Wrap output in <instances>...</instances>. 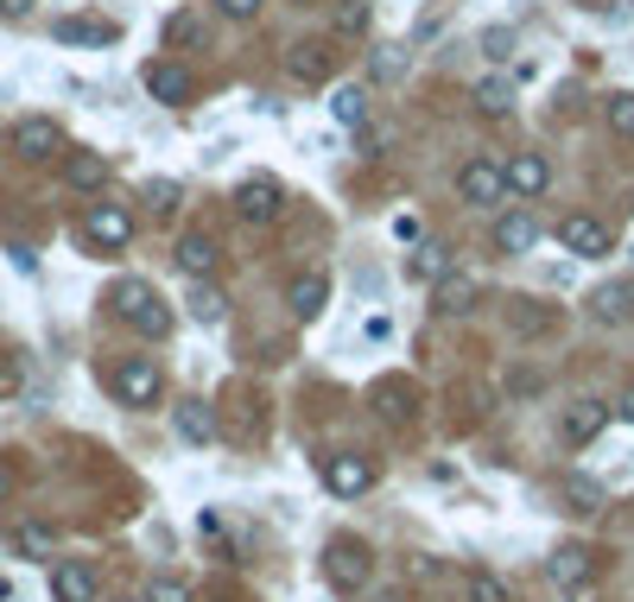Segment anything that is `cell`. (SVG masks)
Masks as SVG:
<instances>
[{"instance_id": "1", "label": "cell", "mask_w": 634, "mask_h": 602, "mask_svg": "<svg viewBox=\"0 0 634 602\" xmlns=\"http://www.w3.org/2000/svg\"><path fill=\"white\" fill-rule=\"evenodd\" d=\"M108 304H115V318H121V324H133L140 336H165V330H172V304L159 299L147 279H115Z\"/></svg>"}, {"instance_id": "2", "label": "cell", "mask_w": 634, "mask_h": 602, "mask_svg": "<svg viewBox=\"0 0 634 602\" xmlns=\"http://www.w3.org/2000/svg\"><path fill=\"white\" fill-rule=\"evenodd\" d=\"M324 578L343 590V596H355V590H368L375 583V552L362 546V539H350V533H336L324 546Z\"/></svg>"}, {"instance_id": "3", "label": "cell", "mask_w": 634, "mask_h": 602, "mask_svg": "<svg viewBox=\"0 0 634 602\" xmlns=\"http://www.w3.org/2000/svg\"><path fill=\"white\" fill-rule=\"evenodd\" d=\"M456 197H463V203H476V209H495V203L507 197V172L495 165V159L470 152V159L456 165Z\"/></svg>"}, {"instance_id": "4", "label": "cell", "mask_w": 634, "mask_h": 602, "mask_svg": "<svg viewBox=\"0 0 634 602\" xmlns=\"http://www.w3.org/2000/svg\"><path fill=\"white\" fill-rule=\"evenodd\" d=\"M108 387H115V400H121V406H159V394H165V380H159V368H152L147 355H127V362H115Z\"/></svg>"}, {"instance_id": "5", "label": "cell", "mask_w": 634, "mask_h": 602, "mask_svg": "<svg viewBox=\"0 0 634 602\" xmlns=\"http://www.w3.org/2000/svg\"><path fill=\"white\" fill-rule=\"evenodd\" d=\"M83 241L101 254L127 248V241H133V216H127L121 203H89V209H83Z\"/></svg>"}, {"instance_id": "6", "label": "cell", "mask_w": 634, "mask_h": 602, "mask_svg": "<svg viewBox=\"0 0 634 602\" xmlns=\"http://www.w3.org/2000/svg\"><path fill=\"white\" fill-rule=\"evenodd\" d=\"M324 488H330V495H343V502H355V495H368V488H375V463H368V456H355V451L324 456Z\"/></svg>"}, {"instance_id": "7", "label": "cell", "mask_w": 634, "mask_h": 602, "mask_svg": "<svg viewBox=\"0 0 634 602\" xmlns=\"http://www.w3.org/2000/svg\"><path fill=\"white\" fill-rule=\"evenodd\" d=\"M279 209H286V184H279V178H248V184L235 191V216H241V223H273Z\"/></svg>"}, {"instance_id": "8", "label": "cell", "mask_w": 634, "mask_h": 602, "mask_svg": "<svg viewBox=\"0 0 634 602\" xmlns=\"http://www.w3.org/2000/svg\"><path fill=\"white\" fill-rule=\"evenodd\" d=\"M57 147H64V127L51 121V115H25V121L13 127V152H20L25 165H39V159H51Z\"/></svg>"}, {"instance_id": "9", "label": "cell", "mask_w": 634, "mask_h": 602, "mask_svg": "<svg viewBox=\"0 0 634 602\" xmlns=\"http://www.w3.org/2000/svg\"><path fill=\"white\" fill-rule=\"evenodd\" d=\"M451 273H456L451 241H419V248L406 254V279H412V286H444Z\"/></svg>"}, {"instance_id": "10", "label": "cell", "mask_w": 634, "mask_h": 602, "mask_svg": "<svg viewBox=\"0 0 634 602\" xmlns=\"http://www.w3.org/2000/svg\"><path fill=\"white\" fill-rule=\"evenodd\" d=\"M191 89H197V83H191V71H184V64H172V57L147 64V96H152V101H165V108H184V101H191Z\"/></svg>"}, {"instance_id": "11", "label": "cell", "mask_w": 634, "mask_h": 602, "mask_svg": "<svg viewBox=\"0 0 634 602\" xmlns=\"http://www.w3.org/2000/svg\"><path fill=\"white\" fill-rule=\"evenodd\" d=\"M558 241H565V254H578V260H603L609 228L597 223V216H565V223H558Z\"/></svg>"}, {"instance_id": "12", "label": "cell", "mask_w": 634, "mask_h": 602, "mask_svg": "<svg viewBox=\"0 0 634 602\" xmlns=\"http://www.w3.org/2000/svg\"><path fill=\"white\" fill-rule=\"evenodd\" d=\"M603 426H609V406L603 400H578L565 419H558V438L578 451V444H597V438H603Z\"/></svg>"}, {"instance_id": "13", "label": "cell", "mask_w": 634, "mask_h": 602, "mask_svg": "<svg viewBox=\"0 0 634 602\" xmlns=\"http://www.w3.org/2000/svg\"><path fill=\"white\" fill-rule=\"evenodd\" d=\"M51 596L57 602H96V571L83 558H57L51 565Z\"/></svg>"}, {"instance_id": "14", "label": "cell", "mask_w": 634, "mask_h": 602, "mask_svg": "<svg viewBox=\"0 0 634 602\" xmlns=\"http://www.w3.org/2000/svg\"><path fill=\"white\" fill-rule=\"evenodd\" d=\"M286 304H292V318H299V324H318V318H324V304H330V279L324 273H299L292 286H286Z\"/></svg>"}, {"instance_id": "15", "label": "cell", "mask_w": 634, "mask_h": 602, "mask_svg": "<svg viewBox=\"0 0 634 602\" xmlns=\"http://www.w3.org/2000/svg\"><path fill=\"white\" fill-rule=\"evenodd\" d=\"M368 406H375L387 426H412V412H419V394H412V380H380L375 394H368Z\"/></svg>"}, {"instance_id": "16", "label": "cell", "mask_w": 634, "mask_h": 602, "mask_svg": "<svg viewBox=\"0 0 634 602\" xmlns=\"http://www.w3.org/2000/svg\"><path fill=\"white\" fill-rule=\"evenodd\" d=\"M502 172H507V191H514V197H539V191L552 184V165H546L539 152H514Z\"/></svg>"}, {"instance_id": "17", "label": "cell", "mask_w": 634, "mask_h": 602, "mask_svg": "<svg viewBox=\"0 0 634 602\" xmlns=\"http://www.w3.org/2000/svg\"><path fill=\"white\" fill-rule=\"evenodd\" d=\"M172 260H178V273L209 279V273H216V260H223V248H216V235H184Z\"/></svg>"}, {"instance_id": "18", "label": "cell", "mask_w": 634, "mask_h": 602, "mask_svg": "<svg viewBox=\"0 0 634 602\" xmlns=\"http://www.w3.org/2000/svg\"><path fill=\"white\" fill-rule=\"evenodd\" d=\"M172 426H178V438H184V444H216V412H209L203 400L172 406Z\"/></svg>"}, {"instance_id": "19", "label": "cell", "mask_w": 634, "mask_h": 602, "mask_svg": "<svg viewBox=\"0 0 634 602\" xmlns=\"http://www.w3.org/2000/svg\"><path fill=\"white\" fill-rule=\"evenodd\" d=\"M495 248H502V254H533V248H539V223H533L527 209L502 216V223H495Z\"/></svg>"}, {"instance_id": "20", "label": "cell", "mask_w": 634, "mask_h": 602, "mask_svg": "<svg viewBox=\"0 0 634 602\" xmlns=\"http://www.w3.org/2000/svg\"><path fill=\"white\" fill-rule=\"evenodd\" d=\"M470 101H476L488 121H502V115H514V101H520V89L507 83V76H482L476 89H470Z\"/></svg>"}, {"instance_id": "21", "label": "cell", "mask_w": 634, "mask_h": 602, "mask_svg": "<svg viewBox=\"0 0 634 602\" xmlns=\"http://www.w3.org/2000/svg\"><path fill=\"white\" fill-rule=\"evenodd\" d=\"M286 71L299 76V83H324L336 71V57H330V45H292L286 51Z\"/></svg>"}, {"instance_id": "22", "label": "cell", "mask_w": 634, "mask_h": 602, "mask_svg": "<svg viewBox=\"0 0 634 602\" xmlns=\"http://www.w3.org/2000/svg\"><path fill=\"white\" fill-rule=\"evenodd\" d=\"M590 578H597V565H590V552H583V546L552 552V583H558V590H583Z\"/></svg>"}, {"instance_id": "23", "label": "cell", "mask_w": 634, "mask_h": 602, "mask_svg": "<svg viewBox=\"0 0 634 602\" xmlns=\"http://www.w3.org/2000/svg\"><path fill=\"white\" fill-rule=\"evenodd\" d=\"M64 184H71V191H101V184H108V159H101V152H71V159H64Z\"/></svg>"}, {"instance_id": "24", "label": "cell", "mask_w": 634, "mask_h": 602, "mask_svg": "<svg viewBox=\"0 0 634 602\" xmlns=\"http://www.w3.org/2000/svg\"><path fill=\"white\" fill-rule=\"evenodd\" d=\"M57 39H64V45H115L121 25L115 20H57Z\"/></svg>"}, {"instance_id": "25", "label": "cell", "mask_w": 634, "mask_h": 602, "mask_svg": "<svg viewBox=\"0 0 634 602\" xmlns=\"http://www.w3.org/2000/svg\"><path fill=\"white\" fill-rule=\"evenodd\" d=\"M330 115L343 127H368V89H362V83H343V89L330 96Z\"/></svg>"}, {"instance_id": "26", "label": "cell", "mask_w": 634, "mask_h": 602, "mask_svg": "<svg viewBox=\"0 0 634 602\" xmlns=\"http://www.w3.org/2000/svg\"><path fill=\"white\" fill-rule=\"evenodd\" d=\"M13 552H25V558H51V552H57V533H51L45 520H20V527H13Z\"/></svg>"}, {"instance_id": "27", "label": "cell", "mask_w": 634, "mask_h": 602, "mask_svg": "<svg viewBox=\"0 0 634 602\" xmlns=\"http://www.w3.org/2000/svg\"><path fill=\"white\" fill-rule=\"evenodd\" d=\"M603 121L622 133V140H634V89H622V96L603 101Z\"/></svg>"}, {"instance_id": "28", "label": "cell", "mask_w": 634, "mask_h": 602, "mask_svg": "<svg viewBox=\"0 0 634 602\" xmlns=\"http://www.w3.org/2000/svg\"><path fill=\"white\" fill-rule=\"evenodd\" d=\"M223 311H228V299L216 286H197V292H191V318H197V324H223Z\"/></svg>"}, {"instance_id": "29", "label": "cell", "mask_w": 634, "mask_h": 602, "mask_svg": "<svg viewBox=\"0 0 634 602\" xmlns=\"http://www.w3.org/2000/svg\"><path fill=\"white\" fill-rule=\"evenodd\" d=\"M597 311H603V318H634V279L628 286H603V292H597Z\"/></svg>"}, {"instance_id": "30", "label": "cell", "mask_w": 634, "mask_h": 602, "mask_svg": "<svg viewBox=\"0 0 634 602\" xmlns=\"http://www.w3.org/2000/svg\"><path fill=\"white\" fill-rule=\"evenodd\" d=\"M368 20H375V13H368V0H343V7H336V32H343V39H362Z\"/></svg>"}, {"instance_id": "31", "label": "cell", "mask_w": 634, "mask_h": 602, "mask_svg": "<svg viewBox=\"0 0 634 602\" xmlns=\"http://www.w3.org/2000/svg\"><path fill=\"white\" fill-rule=\"evenodd\" d=\"M178 197H184V191H178L172 178H152V184H147V203H152V216H172V209H178Z\"/></svg>"}, {"instance_id": "32", "label": "cell", "mask_w": 634, "mask_h": 602, "mask_svg": "<svg viewBox=\"0 0 634 602\" xmlns=\"http://www.w3.org/2000/svg\"><path fill=\"white\" fill-rule=\"evenodd\" d=\"M470 602H507V583L495 571H470Z\"/></svg>"}, {"instance_id": "33", "label": "cell", "mask_w": 634, "mask_h": 602, "mask_svg": "<svg viewBox=\"0 0 634 602\" xmlns=\"http://www.w3.org/2000/svg\"><path fill=\"white\" fill-rule=\"evenodd\" d=\"M197 32H203L197 13H172V20H165V45H191Z\"/></svg>"}, {"instance_id": "34", "label": "cell", "mask_w": 634, "mask_h": 602, "mask_svg": "<svg viewBox=\"0 0 634 602\" xmlns=\"http://www.w3.org/2000/svg\"><path fill=\"white\" fill-rule=\"evenodd\" d=\"M552 330V311H514V336H546Z\"/></svg>"}, {"instance_id": "35", "label": "cell", "mask_w": 634, "mask_h": 602, "mask_svg": "<svg viewBox=\"0 0 634 602\" xmlns=\"http://www.w3.org/2000/svg\"><path fill=\"white\" fill-rule=\"evenodd\" d=\"M147 602H191V590H184L178 578H159V583H152V596H147Z\"/></svg>"}, {"instance_id": "36", "label": "cell", "mask_w": 634, "mask_h": 602, "mask_svg": "<svg viewBox=\"0 0 634 602\" xmlns=\"http://www.w3.org/2000/svg\"><path fill=\"white\" fill-rule=\"evenodd\" d=\"M216 13H223V20H254L260 0H216Z\"/></svg>"}, {"instance_id": "37", "label": "cell", "mask_w": 634, "mask_h": 602, "mask_svg": "<svg viewBox=\"0 0 634 602\" xmlns=\"http://www.w3.org/2000/svg\"><path fill=\"white\" fill-rule=\"evenodd\" d=\"M470 292H463V286H444V292H438V311H444V318H456V311H470Z\"/></svg>"}, {"instance_id": "38", "label": "cell", "mask_w": 634, "mask_h": 602, "mask_svg": "<svg viewBox=\"0 0 634 602\" xmlns=\"http://www.w3.org/2000/svg\"><path fill=\"white\" fill-rule=\"evenodd\" d=\"M482 45H488V57H507V45H514V32H502V25H495V32H488Z\"/></svg>"}, {"instance_id": "39", "label": "cell", "mask_w": 634, "mask_h": 602, "mask_svg": "<svg viewBox=\"0 0 634 602\" xmlns=\"http://www.w3.org/2000/svg\"><path fill=\"white\" fill-rule=\"evenodd\" d=\"M507 394H539V375H520V368H514V375H507Z\"/></svg>"}, {"instance_id": "40", "label": "cell", "mask_w": 634, "mask_h": 602, "mask_svg": "<svg viewBox=\"0 0 634 602\" xmlns=\"http://www.w3.org/2000/svg\"><path fill=\"white\" fill-rule=\"evenodd\" d=\"M400 64H406V57H400V45H387V51H380V76H400Z\"/></svg>"}, {"instance_id": "41", "label": "cell", "mask_w": 634, "mask_h": 602, "mask_svg": "<svg viewBox=\"0 0 634 602\" xmlns=\"http://www.w3.org/2000/svg\"><path fill=\"white\" fill-rule=\"evenodd\" d=\"M387 330H394L387 318H368V324H362V336H368V343H387Z\"/></svg>"}, {"instance_id": "42", "label": "cell", "mask_w": 634, "mask_h": 602, "mask_svg": "<svg viewBox=\"0 0 634 602\" xmlns=\"http://www.w3.org/2000/svg\"><path fill=\"white\" fill-rule=\"evenodd\" d=\"M32 13V0H0V20H25Z\"/></svg>"}, {"instance_id": "43", "label": "cell", "mask_w": 634, "mask_h": 602, "mask_svg": "<svg viewBox=\"0 0 634 602\" xmlns=\"http://www.w3.org/2000/svg\"><path fill=\"white\" fill-rule=\"evenodd\" d=\"M622 419H628V426H634V387H628V394H622Z\"/></svg>"}, {"instance_id": "44", "label": "cell", "mask_w": 634, "mask_h": 602, "mask_svg": "<svg viewBox=\"0 0 634 602\" xmlns=\"http://www.w3.org/2000/svg\"><path fill=\"white\" fill-rule=\"evenodd\" d=\"M292 7H311V0H292Z\"/></svg>"}, {"instance_id": "45", "label": "cell", "mask_w": 634, "mask_h": 602, "mask_svg": "<svg viewBox=\"0 0 634 602\" xmlns=\"http://www.w3.org/2000/svg\"><path fill=\"white\" fill-rule=\"evenodd\" d=\"M0 488H7V476H0Z\"/></svg>"}]
</instances>
